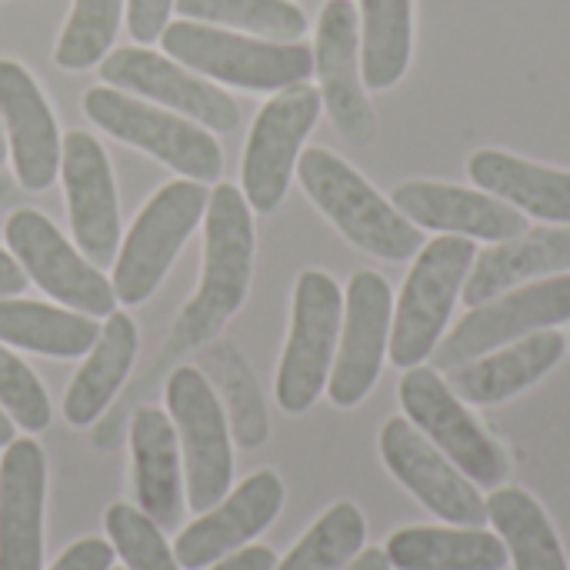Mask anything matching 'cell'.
I'll return each mask as SVG.
<instances>
[{"instance_id": "cell-29", "label": "cell", "mask_w": 570, "mask_h": 570, "mask_svg": "<svg viewBox=\"0 0 570 570\" xmlns=\"http://www.w3.org/2000/svg\"><path fill=\"white\" fill-rule=\"evenodd\" d=\"M414 43V0H361V77L371 90L394 87Z\"/></svg>"}, {"instance_id": "cell-36", "label": "cell", "mask_w": 570, "mask_h": 570, "mask_svg": "<svg viewBox=\"0 0 570 570\" xmlns=\"http://www.w3.org/2000/svg\"><path fill=\"white\" fill-rule=\"evenodd\" d=\"M0 407L23 428V431H43L50 424V401L33 371L0 347Z\"/></svg>"}, {"instance_id": "cell-35", "label": "cell", "mask_w": 570, "mask_h": 570, "mask_svg": "<svg viewBox=\"0 0 570 570\" xmlns=\"http://www.w3.org/2000/svg\"><path fill=\"white\" fill-rule=\"evenodd\" d=\"M104 524H107L114 554H120L127 570H184L177 564L174 551L167 548L164 531L140 508L110 504L104 514Z\"/></svg>"}, {"instance_id": "cell-8", "label": "cell", "mask_w": 570, "mask_h": 570, "mask_svg": "<svg viewBox=\"0 0 570 570\" xmlns=\"http://www.w3.org/2000/svg\"><path fill=\"white\" fill-rule=\"evenodd\" d=\"M341 317L344 297L337 281L324 271H304L294 287L291 334L277 367V404L287 414H304L327 387Z\"/></svg>"}, {"instance_id": "cell-18", "label": "cell", "mask_w": 570, "mask_h": 570, "mask_svg": "<svg viewBox=\"0 0 570 570\" xmlns=\"http://www.w3.org/2000/svg\"><path fill=\"white\" fill-rule=\"evenodd\" d=\"M284 508V484L274 471H257L240 488L224 494L220 504L204 511L174 541V558L187 570H204L240 551L274 524Z\"/></svg>"}, {"instance_id": "cell-6", "label": "cell", "mask_w": 570, "mask_h": 570, "mask_svg": "<svg viewBox=\"0 0 570 570\" xmlns=\"http://www.w3.org/2000/svg\"><path fill=\"white\" fill-rule=\"evenodd\" d=\"M83 114L110 137L147 150L187 180L210 184L220 177V144L210 137L207 127L190 124L187 117L150 107L114 87H90L83 94Z\"/></svg>"}, {"instance_id": "cell-39", "label": "cell", "mask_w": 570, "mask_h": 570, "mask_svg": "<svg viewBox=\"0 0 570 570\" xmlns=\"http://www.w3.org/2000/svg\"><path fill=\"white\" fill-rule=\"evenodd\" d=\"M277 568V558L271 548H261V544H250V548H240L234 554H227L224 561L210 564V570H274Z\"/></svg>"}, {"instance_id": "cell-37", "label": "cell", "mask_w": 570, "mask_h": 570, "mask_svg": "<svg viewBox=\"0 0 570 570\" xmlns=\"http://www.w3.org/2000/svg\"><path fill=\"white\" fill-rule=\"evenodd\" d=\"M174 0H127V27L137 43H154L170 17Z\"/></svg>"}, {"instance_id": "cell-1", "label": "cell", "mask_w": 570, "mask_h": 570, "mask_svg": "<svg viewBox=\"0 0 570 570\" xmlns=\"http://www.w3.org/2000/svg\"><path fill=\"white\" fill-rule=\"evenodd\" d=\"M204 214L200 287L174 324V347L210 344L247 301L254 274V217L247 197L234 184H217Z\"/></svg>"}, {"instance_id": "cell-33", "label": "cell", "mask_w": 570, "mask_h": 570, "mask_svg": "<svg viewBox=\"0 0 570 570\" xmlns=\"http://www.w3.org/2000/svg\"><path fill=\"white\" fill-rule=\"evenodd\" d=\"M364 538V514L351 501H341L321 514V521L274 570H344L361 554Z\"/></svg>"}, {"instance_id": "cell-32", "label": "cell", "mask_w": 570, "mask_h": 570, "mask_svg": "<svg viewBox=\"0 0 570 570\" xmlns=\"http://www.w3.org/2000/svg\"><path fill=\"white\" fill-rule=\"evenodd\" d=\"M204 367L214 374V381L220 384L224 397H227V411H230V431L240 441V448H261L267 441V411L257 391V381L247 367V361L240 357V351L230 341H214L204 354Z\"/></svg>"}, {"instance_id": "cell-24", "label": "cell", "mask_w": 570, "mask_h": 570, "mask_svg": "<svg viewBox=\"0 0 570 570\" xmlns=\"http://www.w3.org/2000/svg\"><path fill=\"white\" fill-rule=\"evenodd\" d=\"M471 180L538 220L570 224V174L504 150H478L468 160Z\"/></svg>"}, {"instance_id": "cell-16", "label": "cell", "mask_w": 570, "mask_h": 570, "mask_svg": "<svg viewBox=\"0 0 570 570\" xmlns=\"http://www.w3.org/2000/svg\"><path fill=\"white\" fill-rule=\"evenodd\" d=\"M314 73L321 77V100L351 144H371L377 134L374 107L361 87V33L357 7L351 0H327L317 23Z\"/></svg>"}, {"instance_id": "cell-25", "label": "cell", "mask_w": 570, "mask_h": 570, "mask_svg": "<svg viewBox=\"0 0 570 570\" xmlns=\"http://www.w3.org/2000/svg\"><path fill=\"white\" fill-rule=\"evenodd\" d=\"M137 327L127 314L114 311L107 317V324L100 327L83 367L77 371V377L70 381L67 394H63V417L73 428H87L94 424L107 404L114 401V394L120 391V384L127 381L134 357H137Z\"/></svg>"}, {"instance_id": "cell-14", "label": "cell", "mask_w": 570, "mask_h": 570, "mask_svg": "<svg viewBox=\"0 0 570 570\" xmlns=\"http://www.w3.org/2000/svg\"><path fill=\"white\" fill-rule=\"evenodd\" d=\"M391 287L374 271H357L347 284L344 301V334L327 377V394L337 407L361 404L384 364L387 331H391Z\"/></svg>"}, {"instance_id": "cell-15", "label": "cell", "mask_w": 570, "mask_h": 570, "mask_svg": "<svg viewBox=\"0 0 570 570\" xmlns=\"http://www.w3.org/2000/svg\"><path fill=\"white\" fill-rule=\"evenodd\" d=\"M60 177L80 254L94 267H107L120 247V210L104 147L90 134L70 130L60 140Z\"/></svg>"}, {"instance_id": "cell-4", "label": "cell", "mask_w": 570, "mask_h": 570, "mask_svg": "<svg viewBox=\"0 0 570 570\" xmlns=\"http://www.w3.org/2000/svg\"><path fill=\"white\" fill-rule=\"evenodd\" d=\"M474 257L478 250L471 237H458V234H448V237L441 234L438 240L421 247L414 271L404 281L394 324H391L394 367L411 371L434 354L451 321V311L458 304V294L464 291Z\"/></svg>"}, {"instance_id": "cell-5", "label": "cell", "mask_w": 570, "mask_h": 570, "mask_svg": "<svg viewBox=\"0 0 570 570\" xmlns=\"http://www.w3.org/2000/svg\"><path fill=\"white\" fill-rule=\"evenodd\" d=\"M207 200H210V190L184 177V180L164 184L144 204L124 247L114 257L110 284H114L117 304H144L157 291L174 257L180 254L184 240L200 224Z\"/></svg>"}, {"instance_id": "cell-9", "label": "cell", "mask_w": 570, "mask_h": 570, "mask_svg": "<svg viewBox=\"0 0 570 570\" xmlns=\"http://www.w3.org/2000/svg\"><path fill=\"white\" fill-rule=\"evenodd\" d=\"M401 404L407 421L474 484L501 488L508 478V454L468 414L464 401L438 377L434 367H411L401 381Z\"/></svg>"}, {"instance_id": "cell-30", "label": "cell", "mask_w": 570, "mask_h": 570, "mask_svg": "<svg viewBox=\"0 0 570 570\" xmlns=\"http://www.w3.org/2000/svg\"><path fill=\"white\" fill-rule=\"evenodd\" d=\"M488 521H494L514 570H568L561 541L544 508L521 488H501L488 501Z\"/></svg>"}, {"instance_id": "cell-40", "label": "cell", "mask_w": 570, "mask_h": 570, "mask_svg": "<svg viewBox=\"0 0 570 570\" xmlns=\"http://www.w3.org/2000/svg\"><path fill=\"white\" fill-rule=\"evenodd\" d=\"M23 287H27L23 267L7 250H0V297H17Z\"/></svg>"}, {"instance_id": "cell-38", "label": "cell", "mask_w": 570, "mask_h": 570, "mask_svg": "<svg viewBox=\"0 0 570 570\" xmlns=\"http://www.w3.org/2000/svg\"><path fill=\"white\" fill-rule=\"evenodd\" d=\"M114 568V548L100 538H83L70 544L50 570H110Z\"/></svg>"}, {"instance_id": "cell-13", "label": "cell", "mask_w": 570, "mask_h": 570, "mask_svg": "<svg viewBox=\"0 0 570 570\" xmlns=\"http://www.w3.org/2000/svg\"><path fill=\"white\" fill-rule=\"evenodd\" d=\"M381 458L387 471L441 521L458 528L488 524V501L407 417H391L384 424Z\"/></svg>"}, {"instance_id": "cell-22", "label": "cell", "mask_w": 570, "mask_h": 570, "mask_svg": "<svg viewBox=\"0 0 570 570\" xmlns=\"http://www.w3.org/2000/svg\"><path fill=\"white\" fill-rule=\"evenodd\" d=\"M134 494L137 508L160 528L174 531L184 514V474L174 421L160 407H140L130 424Z\"/></svg>"}, {"instance_id": "cell-23", "label": "cell", "mask_w": 570, "mask_h": 570, "mask_svg": "<svg viewBox=\"0 0 570 570\" xmlns=\"http://www.w3.org/2000/svg\"><path fill=\"white\" fill-rule=\"evenodd\" d=\"M568 341L558 331H538L514 347L474 357L448 371V387L468 404H501L538 384L564 354Z\"/></svg>"}, {"instance_id": "cell-19", "label": "cell", "mask_w": 570, "mask_h": 570, "mask_svg": "<svg viewBox=\"0 0 570 570\" xmlns=\"http://www.w3.org/2000/svg\"><path fill=\"white\" fill-rule=\"evenodd\" d=\"M47 458L37 441L7 444L0 461V570L43 568Z\"/></svg>"}, {"instance_id": "cell-44", "label": "cell", "mask_w": 570, "mask_h": 570, "mask_svg": "<svg viewBox=\"0 0 570 570\" xmlns=\"http://www.w3.org/2000/svg\"><path fill=\"white\" fill-rule=\"evenodd\" d=\"M3 157H7V137H3V130H0V164H3Z\"/></svg>"}, {"instance_id": "cell-2", "label": "cell", "mask_w": 570, "mask_h": 570, "mask_svg": "<svg viewBox=\"0 0 570 570\" xmlns=\"http://www.w3.org/2000/svg\"><path fill=\"white\" fill-rule=\"evenodd\" d=\"M297 177L327 220L361 250L384 261H407L424 247L421 227L381 197L347 160L324 147L297 157Z\"/></svg>"}, {"instance_id": "cell-7", "label": "cell", "mask_w": 570, "mask_h": 570, "mask_svg": "<svg viewBox=\"0 0 570 570\" xmlns=\"http://www.w3.org/2000/svg\"><path fill=\"white\" fill-rule=\"evenodd\" d=\"M167 411L187 471V504L204 514L224 501L234 481V454L224 407L197 367H177L167 381Z\"/></svg>"}, {"instance_id": "cell-21", "label": "cell", "mask_w": 570, "mask_h": 570, "mask_svg": "<svg viewBox=\"0 0 570 570\" xmlns=\"http://www.w3.org/2000/svg\"><path fill=\"white\" fill-rule=\"evenodd\" d=\"M391 204L414 224L458 237L481 240H514L528 230V220L518 207L501 197L474 194L454 184L434 180H407L394 187Z\"/></svg>"}, {"instance_id": "cell-11", "label": "cell", "mask_w": 570, "mask_h": 570, "mask_svg": "<svg viewBox=\"0 0 570 570\" xmlns=\"http://www.w3.org/2000/svg\"><path fill=\"white\" fill-rule=\"evenodd\" d=\"M564 321H570V274H558L531 287L501 294L488 304H478L434 347L431 357L438 371H454L474 357L491 354L501 344L521 341L528 334L548 331Z\"/></svg>"}, {"instance_id": "cell-27", "label": "cell", "mask_w": 570, "mask_h": 570, "mask_svg": "<svg viewBox=\"0 0 570 570\" xmlns=\"http://www.w3.org/2000/svg\"><path fill=\"white\" fill-rule=\"evenodd\" d=\"M384 554L394 570H504L511 561L504 541L481 528H404Z\"/></svg>"}, {"instance_id": "cell-45", "label": "cell", "mask_w": 570, "mask_h": 570, "mask_svg": "<svg viewBox=\"0 0 570 570\" xmlns=\"http://www.w3.org/2000/svg\"><path fill=\"white\" fill-rule=\"evenodd\" d=\"M110 570H117V568H110Z\"/></svg>"}, {"instance_id": "cell-26", "label": "cell", "mask_w": 570, "mask_h": 570, "mask_svg": "<svg viewBox=\"0 0 570 570\" xmlns=\"http://www.w3.org/2000/svg\"><path fill=\"white\" fill-rule=\"evenodd\" d=\"M570 264V230H538L528 240H504L474 257L464 281V304H488L521 281L564 271Z\"/></svg>"}, {"instance_id": "cell-20", "label": "cell", "mask_w": 570, "mask_h": 570, "mask_svg": "<svg viewBox=\"0 0 570 570\" xmlns=\"http://www.w3.org/2000/svg\"><path fill=\"white\" fill-rule=\"evenodd\" d=\"M0 120L7 127L17 180L27 190H47L60 170L63 137L37 80L17 60H0Z\"/></svg>"}, {"instance_id": "cell-10", "label": "cell", "mask_w": 570, "mask_h": 570, "mask_svg": "<svg viewBox=\"0 0 570 570\" xmlns=\"http://www.w3.org/2000/svg\"><path fill=\"white\" fill-rule=\"evenodd\" d=\"M317 117H321V90H314L311 83L284 87L277 97H271L261 107L240 164L244 197L250 210L271 214L281 207L301 157V144L314 130Z\"/></svg>"}, {"instance_id": "cell-42", "label": "cell", "mask_w": 570, "mask_h": 570, "mask_svg": "<svg viewBox=\"0 0 570 570\" xmlns=\"http://www.w3.org/2000/svg\"><path fill=\"white\" fill-rule=\"evenodd\" d=\"M13 441V421L0 411V448H7Z\"/></svg>"}, {"instance_id": "cell-28", "label": "cell", "mask_w": 570, "mask_h": 570, "mask_svg": "<svg viewBox=\"0 0 570 570\" xmlns=\"http://www.w3.org/2000/svg\"><path fill=\"white\" fill-rule=\"evenodd\" d=\"M97 334L100 327L80 311L0 297V344H13L43 357H80L94 347Z\"/></svg>"}, {"instance_id": "cell-41", "label": "cell", "mask_w": 570, "mask_h": 570, "mask_svg": "<svg viewBox=\"0 0 570 570\" xmlns=\"http://www.w3.org/2000/svg\"><path fill=\"white\" fill-rule=\"evenodd\" d=\"M344 570H394L391 568V561H387V554L384 551H377V548H367V551H361L351 564Z\"/></svg>"}, {"instance_id": "cell-31", "label": "cell", "mask_w": 570, "mask_h": 570, "mask_svg": "<svg viewBox=\"0 0 570 570\" xmlns=\"http://www.w3.org/2000/svg\"><path fill=\"white\" fill-rule=\"evenodd\" d=\"M180 17L214 27H237L261 33L264 40H297L307 30V17L291 0H174Z\"/></svg>"}, {"instance_id": "cell-12", "label": "cell", "mask_w": 570, "mask_h": 570, "mask_svg": "<svg viewBox=\"0 0 570 570\" xmlns=\"http://www.w3.org/2000/svg\"><path fill=\"white\" fill-rule=\"evenodd\" d=\"M7 247L13 250L23 274L53 301L87 317H110L117 307L114 284L80 254L40 210H17L3 227Z\"/></svg>"}, {"instance_id": "cell-34", "label": "cell", "mask_w": 570, "mask_h": 570, "mask_svg": "<svg viewBox=\"0 0 570 570\" xmlns=\"http://www.w3.org/2000/svg\"><path fill=\"white\" fill-rule=\"evenodd\" d=\"M124 0H73L67 27L57 40L53 60L63 70H87L100 63L117 37Z\"/></svg>"}, {"instance_id": "cell-3", "label": "cell", "mask_w": 570, "mask_h": 570, "mask_svg": "<svg viewBox=\"0 0 570 570\" xmlns=\"http://www.w3.org/2000/svg\"><path fill=\"white\" fill-rule=\"evenodd\" d=\"M164 50L210 80L244 87V90H284L307 83L314 73V50L291 40H257L197 20H174L160 33Z\"/></svg>"}, {"instance_id": "cell-43", "label": "cell", "mask_w": 570, "mask_h": 570, "mask_svg": "<svg viewBox=\"0 0 570 570\" xmlns=\"http://www.w3.org/2000/svg\"><path fill=\"white\" fill-rule=\"evenodd\" d=\"M7 197H10V180H7V177L0 174V204H3Z\"/></svg>"}, {"instance_id": "cell-17", "label": "cell", "mask_w": 570, "mask_h": 570, "mask_svg": "<svg viewBox=\"0 0 570 570\" xmlns=\"http://www.w3.org/2000/svg\"><path fill=\"white\" fill-rule=\"evenodd\" d=\"M100 77L110 87L134 90L140 97H150L164 107H174L177 114H187V120H197L207 130H234L240 120L237 104L204 77H194L184 63L167 60L147 47H120L100 60Z\"/></svg>"}]
</instances>
